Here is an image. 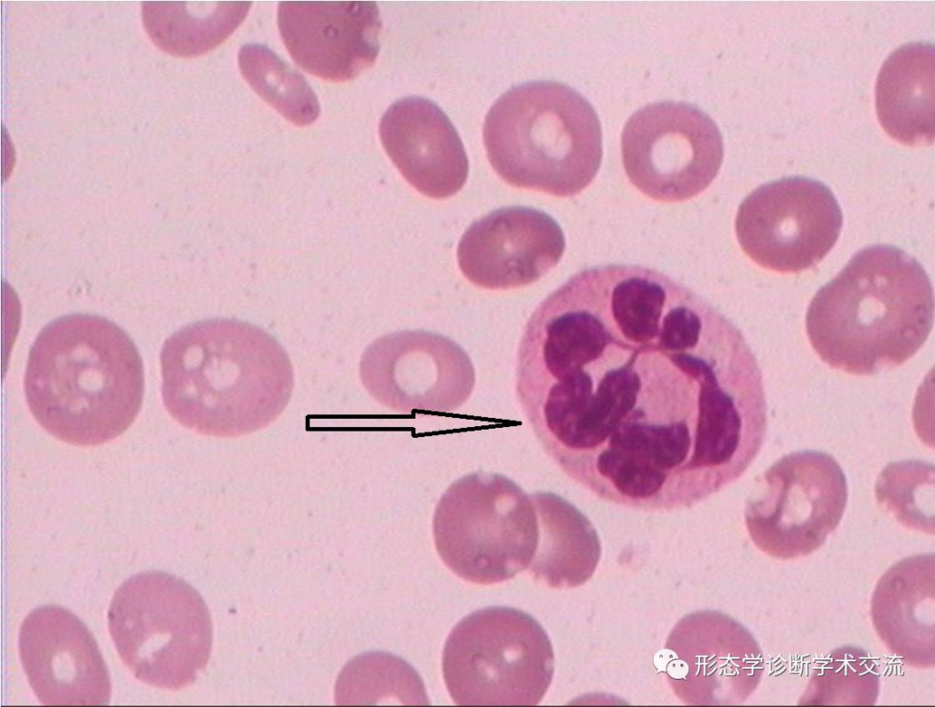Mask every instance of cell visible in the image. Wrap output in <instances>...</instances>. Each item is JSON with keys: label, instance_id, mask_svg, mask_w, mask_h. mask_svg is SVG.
<instances>
[{"label": "cell", "instance_id": "6da1fadb", "mask_svg": "<svg viewBox=\"0 0 935 707\" xmlns=\"http://www.w3.org/2000/svg\"><path fill=\"white\" fill-rule=\"evenodd\" d=\"M516 392L569 478L640 510L689 507L731 484L766 431L762 373L740 330L641 265L583 269L540 304Z\"/></svg>", "mask_w": 935, "mask_h": 707}, {"label": "cell", "instance_id": "7a4b0ae2", "mask_svg": "<svg viewBox=\"0 0 935 707\" xmlns=\"http://www.w3.org/2000/svg\"><path fill=\"white\" fill-rule=\"evenodd\" d=\"M160 360L167 411L207 436L238 437L267 427L294 389L292 363L281 344L237 319L184 326L164 341Z\"/></svg>", "mask_w": 935, "mask_h": 707}, {"label": "cell", "instance_id": "3957f363", "mask_svg": "<svg viewBox=\"0 0 935 707\" xmlns=\"http://www.w3.org/2000/svg\"><path fill=\"white\" fill-rule=\"evenodd\" d=\"M24 390L37 423L56 439L96 446L135 421L144 394L138 348L112 321L90 314L56 318L38 333Z\"/></svg>", "mask_w": 935, "mask_h": 707}, {"label": "cell", "instance_id": "277c9868", "mask_svg": "<svg viewBox=\"0 0 935 707\" xmlns=\"http://www.w3.org/2000/svg\"><path fill=\"white\" fill-rule=\"evenodd\" d=\"M933 290L920 264L892 245L856 254L815 294L806 332L819 358L853 375L897 367L924 344L933 325Z\"/></svg>", "mask_w": 935, "mask_h": 707}, {"label": "cell", "instance_id": "5b68a950", "mask_svg": "<svg viewBox=\"0 0 935 707\" xmlns=\"http://www.w3.org/2000/svg\"><path fill=\"white\" fill-rule=\"evenodd\" d=\"M488 159L507 183L568 197L595 177L603 156L598 116L587 99L553 81L517 85L488 112Z\"/></svg>", "mask_w": 935, "mask_h": 707}, {"label": "cell", "instance_id": "8992f818", "mask_svg": "<svg viewBox=\"0 0 935 707\" xmlns=\"http://www.w3.org/2000/svg\"><path fill=\"white\" fill-rule=\"evenodd\" d=\"M108 622L121 659L148 685L183 689L208 661V608L192 586L173 575L152 571L127 579L111 599Z\"/></svg>", "mask_w": 935, "mask_h": 707}, {"label": "cell", "instance_id": "52a82bcc", "mask_svg": "<svg viewBox=\"0 0 935 707\" xmlns=\"http://www.w3.org/2000/svg\"><path fill=\"white\" fill-rule=\"evenodd\" d=\"M540 534L533 494L491 473L462 476L439 499L433 518L436 551L466 581L489 585L529 567Z\"/></svg>", "mask_w": 935, "mask_h": 707}, {"label": "cell", "instance_id": "ba28073f", "mask_svg": "<svg viewBox=\"0 0 935 707\" xmlns=\"http://www.w3.org/2000/svg\"><path fill=\"white\" fill-rule=\"evenodd\" d=\"M442 671L457 705H536L551 685L554 654L545 630L531 615L489 607L452 629Z\"/></svg>", "mask_w": 935, "mask_h": 707}, {"label": "cell", "instance_id": "9c48e42d", "mask_svg": "<svg viewBox=\"0 0 935 707\" xmlns=\"http://www.w3.org/2000/svg\"><path fill=\"white\" fill-rule=\"evenodd\" d=\"M755 487L746 504L745 525L757 548L777 559H794L818 549L846 505L844 472L823 452L783 456Z\"/></svg>", "mask_w": 935, "mask_h": 707}, {"label": "cell", "instance_id": "30bf717a", "mask_svg": "<svg viewBox=\"0 0 935 707\" xmlns=\"http://www.w3.org/2000/svg\"><path fill=\"white\" fill-rule=\"evenodd\" d=\"M621 152L631 183L660 202H682L703 192L723 160V141L714 120L695 106L678 101L648 104L626 121Z\"/></svg>", "mask_w": 935, "mask_h": 707}, {"label": "cell", "instance_id": "8fae6325", "mask_svg": "<svg viewBox=\"0 0 935 707\" xmlns=\"http://www.w3.org/2000/svg\"><path fill=\"white\" fill-rule=\"evenodd\" d=\"M842 223L839 204L826 185L787 177L756 188L742 201L735 231L741 249L756 264L797 273L827 255Z\"/></svg>", "mask_w": 935, "mask_h": 707}, {"label": "cell", "instance_id": "7c38bea8", "mask_svg": "<svg viewBox=\"0 0 935 707\" xmlns=\"http://www.w3.org/2000/svg\"><path fill=\"white\" fill-rule=\"evenodd\" d=\"M359 374L368 393L400 413H451L475 386L466 351L452 339L430 331L384 335L363 351Z\"/></svg>", "mask_w": 935, "mask_h": 707}, {"label": "cell", "instance_id": "4fadbf2b", "mask_svg": "<svg viewBox=\"0 0 935 707\" xmlns=\"http://www.w3.org/2000/svg\"><path fill=\"white\" fill-rule=\"evenodd\" d=\"M664 673L688 705H737L758 687L764 656L750 631L728 615L700 610L683 617L664 649Z\"/></svg>", "mask_w": 935, "mask_h": 707}, {"label": "cell", "instance_id": "5bb4252c", "mask_svg": "<svg viewBox=\"0 0 935 707\" xmlns=\"http://www.w3.org/2000/svg\"><path fill=\"white\" fill-rule=\"evenodd\" d=\"M21 662L45 705H106L110 680L98 644L85 624L57 606L33 610L18 636Z\"/></svg>", "mask_w": 935, "mask_h": 707}, {"label": "cell", "instance_id": "9a60e30c", "mask_svg": "<svg viewBox=\"0 0 935 707\" xmlns=\"http://www.w3.org/2000/svg\"><path fill=\"white\" fill-rule=\"evenodd\" d=\"M565 238L546 213L502 207L470 224L457 246L464 276L486 289H512L538 281L561 260Z\"/></svg>", "mask_w": 935, "mask_h": 707}, {"label": "cell", "instance_id": "2e32d148", "mask_svg": "<svg viewBox=\"0 0 935 707\" xmlns=\"http://www.w3.org/2000/svg\"><path fill=\"white\" fill-rule=\"evenodd\" d=\"M278 25L294 62L328 81L355 78L380 50L382 22L373 1H282Z\"/></svg>", "mask_w": 935, "mask_h": 707}, {"label": "cell", "instance_id": "e0dca14e", "mask_svg": "<svg viewBox=\"0 0 935 707\" xmlns=\"http://www.w3.org/2000/svg\"><path fill=\"white\" fill-rule=\"evenodd\" d=\"M379 135L389 158L422 194L445 199L464 186L468 161L446 113L421 97L401 99L383 115Z\"/></svg>", "mask_w": 935, "mask_h": 707}, {"label": "cell", "instance_id": "ac0fdd59", "mask_svg": "<svg viewBox=\"0 0 935 707\" xmlns=\"http://www.w3.org/2000/svg\"><path fill=\"white\" fill-rule=\"evenodd\" d=\"M870 613L880 640L904 663L918 669L935 665V557L902 559L878 580Z\"/></svg>", "mask_w": 935, "mask_h": 707}, {"label": "cell", "instance_id": "d6986e66", "mask_svg": "<svg viewBox=\"0 0 935 707\" xmlns=\"http://www.w3.org/2000/svg\"><path fill=\"white\" fill-rule=\"evenodd\" d=\"M876 109L884 130L909 146L934 140V47L910 43L884 62L876 85Z\"/></svg>", "mask_w": 935, "mask_h": 707}, {"label": "cell", "instance_id": "ffe728a7", "mask_svg": "<svg viewBox=\"0 0 935 707\" xmlns=\"http://www.w3.org/2000/svg\"><path fill=\"white\" fill-rule=\"evenodd\" d=\"M540 534L530 571L551 587H574L594 575L602 555L599 536L573 504L550 492H536Z\"/></svg>", "mask_w": 935, "mask_h": 707}, {"label": "cell", "instance_id": "44dd1931", "mask_svg": "<svg viewBox=\"0 0 935 707\" xmlns=\"http://www.w3.org/2000/svg\"><path fill=\"white\" fill-rule=\"evenodd\" d=\"M250 1L203 3L191 11L186 2L147 1L142 5V23L152 42L168 54L192 57L224 42L243 22Z\"/></svg>", "mask_w": 935, "mask_h": 707}, {"label": "cell", "instance_id": "7402d4cb", "mask_svg": "<svg viewBox=\"0 0 935 707\" xmlns=\"http://www.w3.org/2000/svg\"><path fill=\"white\" fill-rule=\"evenodd\" d=\"M238 65L255 92L289 121L305 126L319 117L318 98L308 81L268 47L242 46Z\"/></svg>", "mask_w": 935, "mask_h": 707}, {"label": "cell", "instance_id": "603a6c76", "mask_svg": "<svg viewBox=\"0 0 935 707\" xmlns=\"http://www.w3.org/2000/svg\"><path fill=\"white\" fill-rule=\"evenodd\" d=\"M877 663L861 648L842 646L814 669L800 705H874L879 690Z\"/></svg>", "mask_w": 935, "mask_h": 707}, {"label": "cell", "instance_id": "cb8c5ba5", "mask_svg": "<svg viewBox=\"0 0 935 707\" xmlns=\"http://www.w3.org/2000/svg\"><path fill=\"white\" fill-rule=\"evenodd\" d=\"M933 466L920 462L889 463L876 484L877 502L903 526L934 535Z\"/></svg>", "mask_w": 935, "mask_h": 707}]
</instances>
